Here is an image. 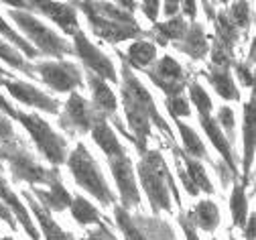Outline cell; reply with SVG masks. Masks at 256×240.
Wrapping results in <instances>:
<instances>
[{
    "label": "cell",
    "mask_w": 256,
    "mask_h": 240,
    "mask_svg": "<svg viewBox=\"0 0 256 240\" xmlns=\"http://www.w3.org/2000/svg\"><path fill=\"white\" fill-rule=\"evenodd\" d=\"M80 7H84L88 19L94 25V31L98 33L100 37L108 39L110 43L136 37L138 33H140V29L134 23L132 15L122 13V11L114 9L112 5H90V3H82Z\"/></svg>",
    "instance_id": "obj_1"
},
{
    "label": "cell",
    "mask_w": 256,
    "mask_h": 240,
    "mask_svg": "<svg viewBox=\"0 0 256 240\" xmlns=\"http://www.w3.org/2000/svg\"><path fill=\"white\" fill-rule=\"evenodd\" d=\"M88 240H114V236H112L104 226H100L96 232H92V234H90V238H88Z\"/></svg>",
    "instance_id": "obj_39"
},
{
    "label": "cell",
    "mask_w": 256,
    "mask_h": 240,
    "mask_svg": "<svg viewBox=\"0 0 256 240\" xmlns=\"http://www.w3.org/2000/svg\"><path fill=\"white\" fill-rule=\"evenodd\" d=\"M210 84L216 88V92L226 98V100H238V92H236V84L232 80V76L226 70H216L212 74H208Z\"/></svg>",
    "instance_id": "obj_21"
},
{
    "label": "cell",
    "mask_w": 256,
    "mask_h": 240,
    "mask_svg": "<svg viewBox=\"0 0 256 240\" xmlns=\"http://www.w3.org/2000/svg\"><path fill=\"white\" fill-rule=\"evenodd\" d=\"M76 53L82 57V61L86 63L88 70L94 72L96 78H100V80H106L108 78L110 82H116V70H114L112 61L96 45H92L86 39V35H84L82 31L76 33Z\"/></svg>",
    "instance_id": "obj_7"
},
{
    "label": "cell",
    "mask_w": 256,
    "mask_h": 240,
    "mask_svg": "<svg viewBox=\"0 0 256 240\" xmlns=\"http://www.w3.org/2000/svg\"><path fill=\"white\" fill-rule=\"evenodd\" d=\"M37 72L41 74L43 82L57 92H70L82 86V74L74 63L68 61H51L37 65Z\"/></svg>",
    "instance_id": "obj_6"
},
{
    "label": "cell",
    "mask_w": 256,
    "mask_h": 240,
    "mask_svg": "<svg viewBox=\"0 0 256 240\" xmlns=\"http://www.w3.org/2000/svg\"><path fill=\"white\" fill-rule=\"evenodd\" d=\"M167 108L169 112L175 116V118H181V116H189V106H187V100L183 96H171L167 100Z\"/></svg>",
    "instance_id": "obj_33"
},
{
    "label": "cell",
    "mask_w": 256,
    "mask_h": 240,
    "mask_svg": "<svg viewBox=\"0 0 256 240\" xmlns=\"http://www.w3.org/2000/svg\"><path fill=\"white\" fill-rule=\"evenodd\" d=\"M236 72H238V78H242L244 86H254V76H250V70L246 65H238Z\"/></svg>",
    "instance_id": "obj_38"
},
{
    "label": "cell",
    "mask_w": 256,
    "mask_h": 240,
    "mask_svg": "<svg viewBox=\"0 0 256 240\" xmlns=\"http://www.w3.org/2000/svg\"><path fill=\"white\" fill-rule=\"evenodd\" d=\"M177 126H179V132H181V136H183L185 151H187L191 157H206V147H204V143H202L200 136H198L194 130H191L185 122H177Z\"/></svg>",
    "instance_id": "obj_26"
},
{
    "label": "cell",
    "mask_w": 256,
    "mask_h": 240,
    "mask_svg": "<svg viewBox=\"0 0 256 240\" xmlns=\"http://www.w3.org/2000/svg\"><path fill=\"white\" fill-rule=\"evenodd\" d=\"M218 126H224L230 136L234 134V112L230 108H222L220 110V122H218Z\"/></svg>",
    "instance_id": "obj_35"
},
{
    "label": "cell",
    "mask_w": 256,
    "mask_h": 240,
    "mask_svg": "<svg viewBox=\"0 0 256 240\" xmlns=\"http://www.w3.org/2000/svg\"><path fill=\"white\" fill-rule=\"evenodd\" d=\"M0 33H2V35H4L6 39H10V41H12L16 47H20V49H22V51H24L28 57H35V55H37V51H35L33 47H30V45H28V43H26L22 37H18L16 33H14V31H12V29H10L6 23H4V19H2V17H0Z\"/></svg>",
    "instance_id": "obj_32"
},
{
    "label": "cell",
    "mask_w": 256,
    "mask_h": 240,
    "mask_svg": "<svg viewBox=\"0 0 256 240\" xmlns=\"http://www.w3.org/2000/svg\"><path fill=\"white\" fill-rule=\"evenodd\" d=\"M0 240H12V238H0Z\"/></svg>",
    "instance_id": "obj_44"
},
{
    "label": "cell",
    "mask_w": 256,
    "mask_h": 240,
    "mask_svg": "<svg viewBox=\"0 0 256 240\" xmlns=\"http://www.w3.org/2000/svg\"><path fill=\"white\" fill-rule=\"evenodd\" d=\"M0 84H2V78H0Z\"/></svg>",
    "instance_id": "obj_46"
},
{
    "label": "cell",
    "mask_w": 256,
    "mask_h": 240,
    "mask_svg": "<svg viewBox=\"0 0 256 240\" xmlns=\"http://www.w3.org/2000/svg\"><path fill=\"white\" fill-rule=\"evenodd\" d=\"M246 238L248 240H254V216L250 218V222H248V228H246Z\"/></svg>",
    "instance_id": "obj_41"
},
{
    "label": "cell",
    "mask_w": 256,
    "mask_h": 240,
    "mask_svg": "<svg viewBox=\"0 0 256 240\" xmlns=\"http://www.w3.org/2000/svg\"><path fill=\"white\" fill-rule=\"evenodd\" d=\"M181 226H183V230H185V234H187L189 240H198V236L194 232V226H191V222H189L187 216H181Z\"/></svg>",
    "instance_id": "obj_40"
},
{
    "label": "cell",
    "mask_w": 256,
    "mask_h": 240,
    "mask_svg": "<svg viewBox=\"0 0 256 240\" xmlns=\"http://www.w3.org/2000/svg\"><path fill=\"white\" fill-rule=\"evenodd\" d=\"M200 120H202V126H204V130H206V134L212 139L214 147H216V149L220 151V155L224 157V161L230 165V169H236L234 159H232V151H230V143H228L226 136L222 134V128L218 126V122L212 120L210 114H208V116H200Z\"/></svg>",
    "instance_id": "obj_15"
},
{
    "label": "cell",
    "mask_w": 256,
    "mask_h": 240,
    "mask_svg": "<svg viewBox=\"0 0 256 240\" xmlns=\"http://www.w3.org/2000/svg\"><path fill=\"white\" fill-rule=\"evenodd\" d=\"M10 17L18 23V27L30 37V41H35V45L53 57H61L66 53H72V47L66 39L57 37V33L51 31L49 27H45L43 23H39L35 17H30L26 13H18V11H10Z\"/></svg>",
    "instance_id": "obj_5"
},
{
    "label": "cell",
    "mask_w": 256,
    "mask_h": 240,
    "mask_svg": "<svg viewBox=\"0 0 256 240\" xmlns=\"http://www.w3.org/2000/svg\"><path fill=\"white\" fill-rule=\"evenodd\" d=\"M92 136H94V141L98 143V147H100L110 159H112V157H122V155H126L124 149H122V145H120L118 139H116V134H114L112 128L108 126L104 114H100L98 118L92 120Z\"/></svg>",
    "instance_id": "obj_13"
},
{
    "label": "cell",
    "mask_w": 256,
    "mask_h": 240,
    "mask_svg": "<svg viewBox=\"0 0 256 240\" xmlns=\"http://www.w3.org/2000/svg\"><path fill=\"white\" fill-rule=\"evenodd\" d=\"M14 139V132H12V124L8 120V116L0 114V141L2 143H10Z\"/></svg>",
    "instance_id": "obj_36"
},
{
    "label": "cell",
    "mask_w": 256,
    "mask_h": 240,
    "mask_svg": "<svg viewBox=\"0 0 256 240\" xmlns=\"http://www.w3.org/2000/svg\"><path fill=\"white\" fill-rule=\"evenodd\" d=\"M0 74H4V72H2V67H0Z\"/></svg>",
    "instance_id": "obj_45"
},
{
    "label": "cell",
    "mask_w": 256,
    "mask_h": 240,
    "mask_svg": "<svg viewBox=\"0 0 256 240\" xmlns=\"http://www.w3.org/2000/svg\"><path fill=\"white\" fill-rule=\"evenodd\" d=\"M33 7H39V11L43 15H47L53 23H57L66 33L76 35L80 31L78 27V17H76V9H72L70 5H59V3H33Z\"/></svg>",
    "instance_id": "obj_12"
},
{
    "label": "cell",
    "mask_w": 256,
    "mask_h": 240,
    "mask_svg": "<svg viewBox=\"0 0 256 240\" xmlns=\"http://www.w3.org/2000/svg\"><path fill=\"white\" fill-rule=\"evenodd\" d=\"M232 25L236 27H248V19H250V9L246 3H238L232 7Z\"/></svg>",
    "instance_id": "obj_34"
},
{
    "label": "cell",
    "mask_w": 256,
    "mask_h": 240,
    "mask_svg": "<svg viewBox=\"0 0 256 240\" xmlns=\"http://www.w3.org/2000/svg\"><path fill=\"white\" fill-rule=\"evenodd\" d=\"M189 96H191V100H194V104L198 106L200 116H208L212 112V100H210V96L206 94V90L200 84H191L189 86Z\"/></svg>",
    "instance_id": "obj_31"
},
{
    "label": "cell",
    "mask_w": 256,
    "mask_h": 240,
    "mask_svg": "<svg viewBox=\"0 0 256 240\" xmlns=\"http://www.w3.org/2000/svg\"><path fill=\"white\" fill-rule=\"evenodd\" d=\"M90 86H92L94 102L98 104L102 114H112L116 110V96H114V92L106 86L104 80L96 78V76H90Z\"/></svg>",
    "instance_id": "obj_17"
},
{
    "label": "cell",
    "mask_w": 256,
    "mask_h": 240,
    "mask_svg": "<svg viewBox=\"0 0 256 240\" xmlns=\"http://www.w3.org/2000/svg\"><path fill=\"white\" fill-rule=\"evenodd\" d=\"M194 218H196V222H198L204 230L212 232V230L220 224L218 205H216L214 201H200V203L196 205V210H194Z\"/></svg>",
    "instance_id": "obj_22"
},
{
    "label": "cell",
    "mask_w": 256,
    "mask_h": 240,
    "mask_svg": "<svg viewBox=\"0 0 256 240\" xmlns=\"http://www.w3.org/2000/svg\"><path fill=\"white\" fill-rule=\"evenodd\" d=\"M156 33H158V43H167L169 39H179L187 33V25L183 19H173L169 23H163V25H156L154 27Z\"/></svg>",
    "instance_id": "obj_27"
},
{
    "label": "cell",
    "mask_w": 256,
    "mask_h": 240,
    "mask_svg": "<svg viewBox=\"0 0 256 240\" xmlns=\"http://www.w3.org/2000/svg\"><path fill=\"white\" fill-rule=\"evenodd\" d=\"M70 205H72L74 218H76L80 224H94V222H100V214H98V210H96L86 197L76 195V197L72 199Z\"/></svg>",
    "instance_id": "obj_24"
},
{
    "label": "cell",
    "mask_w": 256,
    "mask_h": 240,
    "mask_svg": "<svg viewBox=\"0 0 256 240\" xmlns=\"http://www.w3.org/2000/svg\"><path fill=\"white\" fill-rule=\"evenodd\" d=\"M156 55V47L150 41H134L128 49V61L132 63V67H146Z\"/></svg>",
    "instance_id": "obj_20"
},
{
    "label": "cell",
    "mask_w": 256,
    "mask_h": 240,
    "mask_svg": "<svg viewBox=\"0 0 256 240\" xmlns=\"http://www.w3.org/2000/svg\"><path fill=\"white\" fill-rule=\"evenodd\" d=\"M183 37H185V41H187L185 45H181V49H183L185 53L194 55L196 59H200V57L206 53L208 43H206V35H204V31H202L200 25H194Z\"/></svg>",
    "instance_id": "obj_23"
},
{
    "label": "cell",
    "mask_w": 256,
    "mask_h": 240,
    "mask_svg": "<svg viewBox=\"0 0 256 240\" xmlns=\"http://www.w3.org/2000/svg\"><path fill=\"white\" fill-rule=\"evenodd\" d=\"M177 9H179V5H177V3H167V5H165V13H167L169 17H171V15H175V13H177Z\"/></svg>",
    "instance_id": "obj_43"
},
{
    "label": "cell",
    "mask_w": 256,
    "mask_h": 240,
    "mask_svg": "<svg viewBox=\"0 0 256 240\" xmlns=\"http://www.w3.org/2000/svg\"><path fill=\"white\" fill-rule=\"evenodd\" d=\"M148 78L171 96H179L183 88V70L173 57H163L148 72Z\"/></svg>",
    "instance_id": "obj_10"
},
{
    "label": "cell",
    "mask_w": 256,
    "mask_h": 240,
    "mask_svg": "<svg viewBox=\"0 0 256 240\" xmlns=\"http://www.w3.org/2000/svg\"><path fill=\"white\" fill-rule=\"evenodd\" d=\"M10 96H14L18 102H22V104L26 106H35V108H41L45 112H51V114H57V102L53 98H49L47 94H43L41 90H37L35 86L30 84H24V82H8V80H2V84Z\"/></svg>",
    "instance_id": "obj_11"
},
{
    "label": "cell",
    "mask_w": 256,
    "mask_h": 240,
    "mask_svg": "<svg viewBox=\"0 0 256 240\" xmlns=\"http://www.w3.org/2000/svg\"><path fill=\"white\" fill-rule=\"evenodd\" d=\"M230 212L234 218V224L244 226L246 224V216H248V201H246V193L242 185H236L230 197Z\"/></svg>",
    "instance_id": "obj_25"
},
{
    "label": "cell",
    "mask_w": 256,
    "mask_h": 240,
    "mask_svg": "<svg viewBox=\"0 0 256 240\" xmlns=\"http://www.w3.org/2000/svg\"><path fill=\"white\" fill-rule=\"evenodd\" d=\"M183 9L189 17H196V3H183Z\"/></svg>",
    "instance_id": "obj_42"
},
{
    "label": "cell",
    "mask_w": 256,
    "mask_h": 240,
    "mask_svg": "<svg viewBox=\"0 0 256 240\" xmlns=\"http://www.w3.org/2000/svg\"><path fill=\"white\" fill-rule=\"evenodd\" d=\"M0 57H2L8 65H12V67H16V70L24 72L26 76H35V74H33L35 70L18 55V51H14L10 45H6V43H2V41H0Z\"/></svg>",
    "instance_id": "obj_29"
},
{
    "label": "cell",
    "mask_w": 256,
    "mask_h": 240,
    "mask_svg": "<svg viewBox=\"0 0 256 240\" xmlns=\"http://www.w3.org/2000/svg\"><path fill=\"white\" fill-rule=\"evenodd\" d=\"M142 7V13L148 17V21H156V15H158V3H156V0H150V3H142L140 5Z\"/></svg>",
    "instance_id": "obj_37"
},
{
    "label": "cell",
    "mask_w": 256,
    "mask_h": 240,
    "mask_svg": "<svg viewBox=\"0 0 256 240\" xmlns=\"http://www.w3.org/2000/svg\"><path fill=\"white\" fill-rule=\"evenodd\" d=\"M116 220H118V226L126 240H146V236L132 224V220L126 216V212L122 208H116Z\"/></svg>",
    "instance_id": "obj_30"
},
{
    "label": "cell",
    "mask_w": 256,
    "mask_h": 240,
    "mask_svg": "<svg viewBox=\"0 0 256 240\" xmlns=\"http://www.w3.org/2000/svg\"><path fill=\"white\" fill-rule=\"evenodd\" d=\"M20 120V124L30 132L33 141L37 143L39 151L53 163V165H59L66 159V141L49 126V122H45L41 116L37 114H22V112H16V116Z\"/></svg>",
    "instance_id": "obj_4"
},
{
    "label": "cell",
    "mask_w": 256,
    "mask_h": 240,
    "mask_svg": "<svg viewBox=\"0 0 256 240\" xmlns=\"http://www.w3.org/2000/svg\"><path fill=\"white\" fill-rule=\"evenodd\" d=\"M70 169H72V175L78 181V185H82L86 191H90L98 201H102L106 205L114 201V195L102 175V171L98 169V165L90 157V153L86 151L84 145H78V149L70 155Z\"/></svg>",
    "instance_id": "obj_3"
},
{
    "label": "cell",
    "mask_w": 256,
    "mask_h": 240,
    "mask_svg": "<svg viewBox=\"0 0 256 240\" xmlns=\"http://www.w3.org/2000/svg\"><path fill=\"white\" fill-rule=\"evenodd\" d=\"M254 159V98L244 108V171H250Z\"/></svg>",
    "instance_id": "obj_18"
},
{
    "label": "cell",
    "mask_w": 256,
    "mask_h": 240,
    "mask_svg": "<svg viewBox=\"0 0 256 240\" xmlns=\"http://www.w3.org/2000/svg\"><path fill=\"white\" fill-rule=\"evenodd\" d=\"M24 197L28 199L30 208H33V212H35V216H37V220H39V224H41L43 234H45V238H47V240H72L66 232H63V230H61V228L51 220L49 212L43 208V205H39V201H35L33 197L28 195V193H24Z\"/></svg>",
    "instance_id": "obj_16"
},
{
    "label": "cell",
    "mask_w": 256,
    "mask_h": 240,
    "mask_svg": "<svg viewBox=\"0 0 256 240\" xmlns=\"http://www.w3.org/2000/svg\"><path fill=\"white\" fill-rule=\"evenodd\" d=\"M110 169L114 173V179L118 183L120 195H122V203L126 208H132L140 201L138 197V187H136V179H134V171L130 165V159L126 155L122 157H112L110 159Z\"/></svg>",
    "instance_id": "obj_9"
},
{
    "label": "cell",
    "mask_w": 256,
    "mask_h": 240,
    "mask_svg": "<svg viewBox=\"0 0 256 240\" xmlns=\"http://www.w3.org/2000/svg\"><path fill=\"white\" fill-rule=\"evenodd\" d=\"M138 175L142 181V187L150 199L152 210H171V195L169 189H173V181L167 173V167L158 153H146L144 159L138 165Z\"/></svg>",
    "instance_id": "obj_2"
},
{
    "label": "cell",
    "mask_w": 256,
    "mask_h": 240,
    "mask_svg": "<svg viewBox=\"0 0 256 240\" xmlns=\"http://www.w3.org/2000/svg\"><path fill=\"white\" fill-rule=\"evenodd\" d=\"M0 155L10 161V167L18 179H26L28 183H53L55 179H59L51 171H45L41 165H37L28 157V153H22V151L12 153L10 147H0Z\"/></svg>",
    "instance_id": "obj_8"
},
{
    "label": "cell",
    "mask_w": 256,
    "mask_h": 240,
    "mask_svg": "<svg viewBox=\"0 0 256 240\" xmlns=\"http://www.w3.org/2000/svg\"><path fill=\"white\" fill-rule=\"evenodd\" d=\"M185 163H187V177H189L191 183L196 185V189L200 187V189L212 193L214 187H212V183H210V179H208V175H206L204 165H200V163L194 161V159H185Z\"/></svg>",
    "instance_id": "obj_28"
},
{
    "label": "cell",
    "mask_w": 256,
    "mask_h": 240,
    "mask_svg": "<svg viewBox=\"0 0 256 240\" xmlns=\"http://www.w3.org/2000/svg\"><path fill=\"white\" fill-rule=\"evenodd\" d=\"M37 195L47 203V208L57 210V212L66 210L68 205L72 203V195L66 191V187L59 183V179H55V181L51 183V189H49V191H41V189H37Z\"/></svg>",
    "instance_id": "obj_19"
},
{
    "label": "cell",
    "mask_w": 256,
    "mask_h": 240,
    "mask_svg": "<svg viewBox=\"0 0 256 240\" xmlns=\"http://www.w3.org/2000/svg\"><path fill=\"white\" fill-rule=\"evenodd\" d=\"M66 112H68V118L72 122V128H78L82 132L90 130L92 128V112H90V104L80 96V94H74L68 104H66Z\"/></svg>",
    "instance_id": "obj_14"
}]
</instances>
